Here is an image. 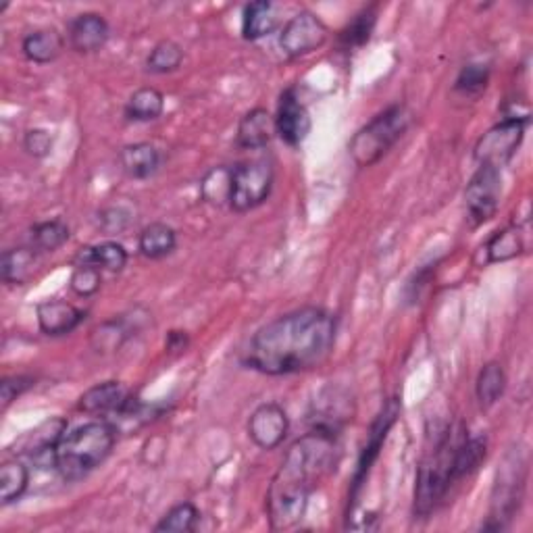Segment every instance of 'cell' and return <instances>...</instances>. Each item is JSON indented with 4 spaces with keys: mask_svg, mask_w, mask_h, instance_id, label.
Masks as SVG:
<instances>
[{
    "mask_svg": "<svg viewBox=\"0 0 533 533\" xmlns=\"http://www.w3.org/2000/svg\"><path fill=\"white\" fill-rule=\"evenodd\" d=\"M338 317L304 307L257 329L242 352V363L263 375H294L323 365L334 352Z\"/></svg>",
    "mask_w": 533,
    "mask_h": 533,
    "instance_id": "cell-1",
    "label": "cell"
},
{
    "mask_svg": "<svg viewBox=\"0 0 533 533\" xmlns=\"http://www.w3.org/2000/svg\"><path fill=\"white\" fill-rule=\"evenodd\" d=\"M336 456L338 427L325 423H315L309 434L288 448L267 492V513L273 529H290L302 521L313 492L336 467Z\"/></svg>",
    "mask_w": 533,
    "mask_h": 533,
    "instance_id": "cell-2",
    "label": "cell"
},
{
    "mask_svg": "<svg viewBox=\"0 0 533 533\" xmlns=\"http://www.w3.org/2000/svg\"><path fill=\"white\" fill-rule=\"evenodd\" d=\"M467 436V429L459 427H446L442 434L436 438L417 473V486H415V500H413V513L419 519H427L438 511V506L446 500L452 486L461 481L459 471H456V448L461 440Z\"/></svg>",
    "mask_w": 533,
    "mask_h": 533,
    "instance_id": "cell-3",
    "label": "cell"
},
{
    "mask_svg": "<svg viewBox=\"0 0 533 533\" xmlns=\"http://www.w3.org/2000/svg\"><path fill=\"white\" fill-rule=\"evenodd\" d=\"M117 434L119 431L107 419L73 429L57 448L55 469L69 484L88 477L96 467L109 459L117 442Z\"/></svg>",
    "mask_w": 533,
    "mask_h": 533,
    "instance_id": "cell-4",
    "label": "cell"
},
{
    "mask_svg": "<svg viewBox=\"0 0 533 533\" xmlns=\"http://www.w3.org/2000/svg\"><path fill=\"white\" fill-rule=\"evenodd\" d=\"M413 113L406 105H392L386 111L377 113L367 125L352 136L348 152L359 167H371L382 161L388 152L409 132Z\"/></svg>",
    "mask_w": 533,
    "mask_h": 533,
    "instance_id": "cell-5",
    "label": "cell"
},
{
    "mask_svg": "<svg viewBox=\"0 0 533 533\" xmlns=\"http://www.w3.org/2000/svg\"><path fill=\"white\" fill-rule=\"evenodd\" d=\"M527 481V461L521 450H511L504 456L494 481L490 521L484 525L486 531H502L509 527L513 517L519 513Z\"/></svg>",
    "mask_w": 533,
    "mask_h": 533,
    "instance_id": "cell-6",
    "label": "cell"
},
{
    "mask_svg": "<svg viewBox=\"0 0 533 533\" xmlns=\"http://www.w3.org/2000/svg\"><path fill=\"white\" fill-rule=\"evenodd\" d=\"M529 125V115H509L481 136L473 148L479 167L502 169L519 150Z\"/></svg>",
    "mask_w": 533,
    "mask_h": 533,
    "instance_id": "cell-7",
    "label": "cell"
},
{
    "mask_svg": "<svg viewBox=\"0 0 533 533\" xmlns=\"http://www.w3.org/2000/svg\"><path fill=\"white\" fill-rule=\"evenodd\" d=\"M402 411V404L400 398H390L384 406L382 411L377 413V417L373 419L371 427H369V434H367V442L359 454V461H357V469H354L352 475V484H350V496H348V506L354 509V504H357V498L363 490V486L367 484V477L373 469V465L377 463L379 454H382V448L388 440L390 429L394 427V423L398 421Z\"/></svg>",
    "mask_w": 533,
    "mask_h": 533,
    "instance_id": "cell-8",
    "label": "cell"
},
{
    "mask_svg": "<svg viewBox=\"0 0 533 533\" xmlns=\"http://www.w3.org/2000/svg\"><path fill=\"white\" fill-rule=\"evenodd\" d=\"M275 173L269 161L257 159L234 167L230 209L236 213H248L261 207L273 190Z\"/></svg>",
    "mask_w": 533,
    "mask_h": 533,
    "instance_id": "cell-9",
    "label": "cell"
},
{
    "mask_svg": "<svg viewBox=\"0 0 533 533\" xmlns=\"http://www.w3.org/2000/svg\"><path fill=\"white\" fill-rule=\"evenodd\" d=\"M329 38L323 19L311 11H300L288 19L279 34V48L290 59L307 57L319 50Z\"/></svg>",
    "mask_w": 533,
    "mask_h": 533,
    "instance_id": "cell-10",
    "label": "cell"
},
{
    "mask_svg": "<svg viewBox=\"0 0 533 533\" xmlns=\"http://www.w3.org/2000/svg\"><path fill=\"white\" fill-rule=\"evenodd\" d=\"M502 196V175L500 169L494 167H479L465 190V207L467 219L471 225L488 223L500 205Z\"/></svg>",
    "mask_w": 533,
    "mask_h": 533,
    "instance_id": "cell-11",
    "label": "cell"
},
{
    "mask_svg": "<svg viewBox=\"0 0 533 533\" xmlns=\"http://www.w3.org/2000/svg\"><path fill=\"white\" fill-rule=\"evenodd\" d=\"M67 419L63 417H50L44 423H40L36 429H32L30 434H25L21 440V454L28 456L30 461H34L42 469H55V459H57V448L67 436Z\"/></svg>",
    "mask_w": 533,
    "mask_h": 533,
    "instance_id": "cell-12",
    "label": "cell"
},
{
    "mask_svg": "<svg viewBox=\"0 0 533 533\" xmlns=\"http://www.w3.org/2000/svg\"><path fill=\"white\" fill-rule=\"evenodd\" d=\"M273 119H275V134L292 148H298L304 140H307L313 128L311 115L307 107L300 103L294 88L284 90L282 96H279L277 113Z\"/></svg>",
    "mask_w": 533,
    "mask_h": 533,
    "instance_id": "cell-13",
    "label": "cell"
},
{
    "mask_svg": "<svg viewBox=\"0 0 533 533\" xmlns=\"http://www.w3.org/2000/svg\"><path fill=\"white\" fill-rule=\"evenodd\" d=\"M290 419L284 406L277 402H265L257 406L248 419V438L261 450H275L288 438Z\"/></svg>",
    "mask_w": 533,
    "mask_h": 533,
    "instance_id": "cell-14",
    "label": "cell"
},
{
    "mask_svg": "<svg viewBox=\"0 0 533 533\" xmlns=\"http://www.w3.org/2000/svg\"><path fill=\"white\" fill-rule=\"evenodd\" d=\"M111 28L107 19L100 13H82L69 21L67 40L69 46L80 55L98 53L109 42Z\"/></svg>",
    "mask_w": 533,
    "mask_h": 533,
    "instance_id": "cell-15",
    "label": "cell"
},
{
    "mask_svg": "<svg viewBox=\"0 0 533 533\" xmlns=\"http://www.w3.org/2000/svg\"><path fill=\"white\" fill-rule=\"evenodd\" d=\"M36 315L40 332L50 338L71 334L73 329H78L80 323L86 319V313L82 309L61 298H50L40 302Z\"/></svg>",
    "mask_w": 533,
    "mask_h": 533,
    "instance_id": "cell-16",
    "label": "cell"
},
{
    "mask_svg": "<svg viewBox=\"0 0 533 533\" xmlns=\"http://www.w3.org/2000/svg\"><path fill=\"white\" fill-rule=\"evenodd\" d=\"M130 392L121 382H103L88 388L78 402V409L86 415H100V417H113L117 415L125 402L130 400Z\"/></svg>",
    "mask_w": 533,
    "mask_h": 533,
    "instance_id": "cell-17",
    "label": "cell"
},
{
    "mask_svg": "<svg viewBox=\"0 0 533 533\" xmlns=\"http://www.w3.org/2000/svg\"><path fill=\"white\" fill-rule=\"evenodd\" d=\"M275 136V119L267 109H252L248 111L240 123L236 132V144L242 150H263L271 144Z\"/></svg>",
    "mask_w": 533,
    "mask_h": 533,
    "instance_id": "cell-18",
    "label": "cell"
},
{
    "mask_svg": "<svg viewBox=\"0 0 533 533\" xmlns=\"http://www.w3.org/2000/svg\"><path fill=\"white\" fill-rule=\"evenodd\" d=\"M136 332H140V319L136 317L132 321L130 317L119 315L100 323L92 332L90 344L98 354H111L117 352L132 336H136Z\"/></svg>",
    "mask_w": 533,
    "mask_h": 533,
    "instance_id": "cell-19",
    "label": "cell"
},
{
    "mask_svg": "<svg viewBox=\"0 0 533 533\" xmlns=\"http://www.w3.org/2000/svg\"><path fill=\"white\" fill-rule=\"evenodd\" d=\"M119 163L123 171L134 177V180H148V177L161 169L163 157L157 146L148 142H136L128 144L119 152Z\"/></svg>",
    "mask_w": 533,
    "mask_h": 533,
    "instance_id": "cell-20",
    "label": "cell"
},
{
    "mask_svg": "<svg viewBox=\"0 0 533 533\" xmlns=\"http://www.w3.org/2000/svg\"><path fill=\"white\" fill-rule=\"evenodd\" d=\"M279 25L277 7L269 0H255L244 7L242 13V38L248 42H257L271 36Z\"/></svg>",
    "mask_w": 533,
    "mask_h": 533,
    "instance_id": "cell-21",
    "label": "cell"
},
{
    "mask_svg": "<svg viewBox=\"0 0 533 533\" xmlns=\"http://www.w3.org/2000/svg\"><path fill=\"white\" fill-rule=\"evenodd\" d=\"M63 46H65V40L57 30L42 28V30L23 36L21 53L32 63L46 65L59 59V55L63 53Z\"/></svg>",
    "mask_w": 533,
    "mask_h": 533,
    "instance_id": "cell-22",
    "label": "cell"
},
{
    "mask_svg": "<svg viewBox=\"0 0 533 533\" xmlns=\"http://www.w3.org/2000/svg\"><path fill=\"white\" fill-rule=\"evenodd\" d=\"M38 263V250L32 246L9 248L0 257V277L9 286H23L34 275Z\"/></svg>",
    "mask_w": 533,
    "mask_h": 533,
    "instance_id": "cell-23",
    "label": "cell"
},
{
    "mask_svg": "<svg viewBox=\"0 0 533 533\" xmlns=\"http://www.w3.org/2000/svg\"><path fill=\"white\" fill-rule=\"evenodd\" d=\"M177 246V234L171 225L155 221L146 225L138 236V250L144 259L159 261L169 257Z\"/></svg>",
    "mask_w": 533,
    "mask_h": 533,
    "instance_id": "cell-24",
    "label": "cell"
},
{
    "mask_svg": "<svg viewBox=\"0 0 533 533\" xmlns=\"http://www.w3.org/2000/svg\"><path fill=\"white\" fill-rule=\"evenodd\" d=\"M128 250H125L119 242H103L96 246H86L80 248L78 255H75V265H94L100 271H113L119 273L123 267L128 265Z\"/></svg>",
    "mask_w": 533,
    "mask_h": 533,
    "instance_id": "cell-25",
    "label": "cell"
},
{
    "mask_svg": "<svg viewBox=\"0 0 533 533\" xmlns=\"http://www.w3.org/2000/svg\"><path fill=\"white\" fill-rule=\"evenodd\" d=\"M377 15H379V7L377 5H369V7L361 9L340 30V34H338V46L342 50H346V53H350V50L363 48L371 40V36L375 32Z\"/></svg>",
    "mask_w": 533,
    "mask_h": 533,
    "instance_id": "cell-26",
    "label": "cell"
},
{
    "mask_svg": "<svg viewBox=\"0 0 533 533\" xmlns=\"http://www.w3.org/2000/svg\"><path fill=\"white\" fill-rule=\"evenodd\" d=\"M163 111H165V96L152 86L138 88L130 96L128 105H125V117L138 123L157 121L163 115Z\"/></svg>",
    "mask_w": 533,
    "mask_h": 533,
    "instance_id": "cell-27",
    "label": "cell"
},
{
    "mask_svg": "<svg viewBox=\"0 0 533 533\" xmlns=\"http://www.w3.org/2000/svg\"><path fill=\"white\" fill-rule=\"evenodd\" d=\"M232 180H234V167H227V165L213 167L205 173V177H202L200 196L213 207L230 205Z\"/></svg>",
    "mask_w": 533,
    "mask_h": 533,
    "instance_id": "cell-28",
    "label": "cell"
},
{
    "mask_svg": "<svg viewBox=\"0 0 533 533\" xmlns=\"http://www.w3.org/2000/svg\"><path fill=\"white\" fill-rule=\"evenodd\" d=\"M486 263H506L511 259H517L525 250V242L521 236L519 227H504V230L496 232L488 244H486Z\"/></svg>",
    "mask_w": 533,
    "mask_h": 533,
    "instance_id": "cell-29",
    "label": "cell"
},
{
    "mask_svg": "<svg viewBox=\"0 0 533 533\" xmlns=\"http://www.w3.org/2000/svg\"><path fill=\"white\" fill-rule=\"evenodd\" d=\"M504 388H506V375L500 363L492 361L481 367L475 382V394L481 409H492L504 394Z\"/></svg>",
    "mask_w": 533,
    "mask_h": 533,
    "instance_id": "cell-30",
    "label": "cell"
},
{
    "mask_svg": "<svg viewBox=\"0 0 533 533\" xmlns=\"http://www.w3.org/2000/svg\"><path fill=\"white\" fill-rule=\"evenodd\" d=\"M71 230L61 219L40 221L30 230V246L38 252H55L69 242Z\"/></svg>",
    "mask_w": 533,
    "mask_h": 533,
    "instance_id": "cell-31",
    "label": "cell"
},
{
    "mask_svg": "<svg viewBox=\"0 0 533 533\" xmlns=\"http://www.w3.org/2000/svg\"><path fill=\"white\" fill-rule=\"evenodd\" d=\"M30 484V471L19 461H5L0 467V502L9 506L17 502L23 492L28 490Z\"/></svg>",
    "mask_w": 533,
    "mask_h": 533,
    "instance_id": "cell-32",
    "label": "cell"
},
{
    "mask_svg": "<svg viewBox=\"0 0 533 533\" xmlns=\"http://www.w3.org/2000/svg\"><path fill=\"white\" fill-rule=\"evenodd\" d=\"M184 63V48L175 40H161L159 44L152 46V50L146 57V71L165 75L173 73L182 67Z\"/></svg>",
    "mask_w": 533,
    "mask_h": 533,
    "instance_id": "cell-33",
    "label": "cell"
},
{
    "mask_svg": "<svg viewBox=\"0 0 533 533\" xmlns=\"http://www.w3.org/2000/svg\"><path fill=\"white\" fill-rule=\"evenodd\" d=\"M200 521V511L192 502H180L165 513V517L155 525L159 533H190Z\"/></svg>",
    "mask_w": 533,
    "mask_h": 533,
    "instance_id": "cell-34",
    "label": "cell"
},
{
    "mask_svg": "<svg viewBox=\"0 0 533 533\" xmlns=\"http://www.w3.org/2000/svg\"><path fill=\"white\" fill-rule=\"evenodd\" d=\"M490 84V67L484 63L465 65L454 82V92H459L467 98H477L481 92H486Z\"/></svg>",
    "mask_w": 533,
    "mask_h": 533,
    "instance_id": "cell-35",
    "label": "cell"
},
{
    "mask_svg": "<svg viewBox=\"0 0 533 533\" xmlns=\"http://www.w3.org/2000/svg\"><path fill=\"white\" fill-rule=\"evenodd\" d=\"M100 286H103V275H100V269L94 267V265H75L73 273H71V279H69V288L82 296V298H88V296H94Z\"/></svg>",
    "mask_w": 533,
    "mask_h": 533,
    "instance_id": "cell-36",
    "label": "cell"
},
{
    "mask_svg": "<svg viewBox=\"0 0 533 533\" xmlns=\"http://www.w3.org/2000/svg\"><path fill=\"white\" fill-rule=\"evenodd\" d=\"M134 215L130 209H125L123 205H111L105 207L103 211L98 213V227L103 230L107 236H115L128 230L132 225Z\"/></svg>",
    "mask_w": 533,
    "mask_h": 533,
    "instance_id": "cell-37",
    "label": "cell"
},
{
    "mask_svg": "<svg viewBox=\"0 0 533 533\" xmlns=\"http://www.w3.org/2000/svg\"><path fill=\"white\" fill-rule=\"evenodd\" d=\"M34 386H36V379L30 375L5 377L3 384H0V400H3V411H7L13 400H17L21 394H25Z\"/></svg>",
    "mask_w": 533,
    "mask_h": 533,
    "instance_id": "cell-38",
    "label": "cell"
},
{
    "mask_svg": "<svg viewBox=\"0 0 533 533\" xmlns=\"http://www.w3.org/2000/svg\"><path fill=\"white\" fill-rule=\"evenodd\" d=\"M53 136H50L48 130H42V128H34V130H28L23 136V148L25 152H28L30 157L34 159H44L50 155V150H53Z\"/></svg>",
    "mask_w": 533,
    "mask_h": 533,
    "instance_id": "cell-39",
    "label": "cell"
},
{
    "mask_svg": "<svg viewBox=\"0 0 533 533\" xmlns=\"http://www.w3.org/2000/svg\"><path fill=\"white\" fill-rule=\"evenodd\" d=\"M436 265H438V263H429V265L417 269V271L411 275V279H409V282H406V286H404V300H406V304H415V302H419L421 294L425 292V288H427L429 282H431V277H434V273H436Z\"/></svg>",
    "mask_w": 533,
    "mask_h": 533,
    "instance_id": "cell-40",
    "label": "cell"
},
{
    "mask_svg": "<svg viewBox=\"0 0 533 533\" xmlns=\"http://www.w3.org/2000/svg\"><path fill=\"white\" fill-rule=\"evenodd\" d=\"M188 346H190L188 332H182V329H173V332L167 334L165 348L169 354H182L188 350Z\"/></svg>",
    "mask_w": 533,
    "mask_h": 533,
    "instance_id": "cell-41",
    "label": "cell"
}]
</instances>
